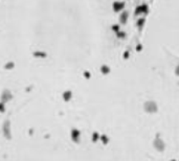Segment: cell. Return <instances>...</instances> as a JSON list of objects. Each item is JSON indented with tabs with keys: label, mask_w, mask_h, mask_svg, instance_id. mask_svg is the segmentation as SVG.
I'll use <instances>...</instances> for the list:
<instances>
[{
	"label": "cell",
	"mask_w": 179,
	"mask_h": 161,
	"mask_svg": "<svg viewBox=\"0 0 179 161\" xmlns=\"http://www.w3.org/2000/svg\"><path fill=\"white\" fill-rule=\"evenodd\" d=\"M143 110L149 114L157 113V111H158V106H157V104H156L154 101H148L143 104Z\"/></svg>",
	"instance_id": "cell-1"
},
{
	"label": "cell",
	"mask_w": 179,
	"mask_h": 161,
	"mask_svg": "<svg viewBox=\"0 0 179 161\" xmlns=\"http://www.w3.org/2000/svg\"><path fill=\"white\" fill-rule=\"evenodd\" d=\"M153 146L155 148L158 152H164V150H166V143H164V141L161 139L160 137H157L154 139V141H153Z\"/></svg>",
	"instance_id": "cell-2"
},
{
	"label": "cell",
	"mask_w": 179,
	"mask_h": 161,
	"mask_svg": "<svg viewBox=\"0 0 179 161\" xmlns=\"http://www.w3.org/2000/svg\"><path fill=\"white\" fill-rule=\"evenodd\" d=\"M98 139H100V135H99V133L94 132V133H93V135H92V140L93 141H96Z\"/></svg>",
	"instance_id": "cell-6"
},
{
	"label": "cell",
	"mask_w": 179,
	"mask_h": 161,
	"mask_svg": "<svg viewBox=\"0 0 179 161\" xmlns=\"http://www.w3.org/2000/svg\"><path fill=\"white\" fill-rule=\"evenodd\" d=\"M102 72H103V73H105V74H107V73H109V72H110V68H109V67H107V66H103V67H102Z\"/></svg>",
	"instance_id": "cell-4"
},
{
	"label": "cell",
	"mask_w": 179,
	"mask_h": 161,
	"mask_svg": "<svg viewBox=\"0 0 179 161\" xmlns=\"http://www.w3.org/2000/svg\"><path fill=\"white\" fill-rule=\"evenodd\" d=\"M176 74L179 75V66H177V68H176Z\"/></svg>",
	"instance_id": "cell-7"
},
{
	"label": "cell",
	"mask_w": 179,
	"mask_h": 161,
	"mask_svg": "<svg viewBox=\"0 0 179 161\" xmlns=\"http://www.w3.org/2000/svg\"><path fill=\"white\" fill-rule=\"evenodd\" d=\"M72 135H73V139H75V141H78V138H79V136H80V133H79L78 131H73Z\"/></svg>",
	"instance_id": "cell-5"
},
{
	"label": "cell",
	"mask_w": 179,
	"mask_h": 161,
	"mask_svg": "<svg viewBox=\"0 0 179 161\" xmlns=\"http://www.w3.org/2000/svg\"><path fill=\"white\" fill-rule=\"evenodd\" d=\"M100 139H101L102 142L104 143V144H108L109 141H110V139H109V137H108L107 135H102L101 137H100Z\"/></svg>",
	"instance_id": "cell-3"
},
{
	"label": "cell",
	"mask_w": 179,
	"mask_h": 161,
	"mask_svg": "<svg viewBox=\"0 0 179 161\" xmlns=\"http://www.w3.org/2000/svg\"><path fill=\"white\" fill-rule=\"evenodd\" d=\"M171 161H176V160H171Z\"/></svg>",
	"instance_id": "cell-8"
}]
</instances>
